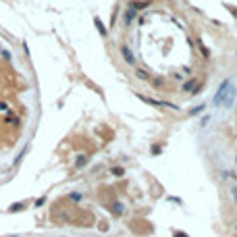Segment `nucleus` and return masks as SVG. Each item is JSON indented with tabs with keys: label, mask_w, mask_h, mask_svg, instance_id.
I'll use <instances>...</instances> for the list:
<instances>
[{
	"label": "nucleus",
	"mask_w": 237,
	"mask_h": 237,
	"mask_svg": "<svg viewBox=\"0 0 237 237\" xmlns=\"http://www.w3.org/2000/svg\"><path fill=\"white\" fill-rule=\"evenodd\" d=\"M112 175H117V177L125 175V168H121V166H115V168H112Z\"/></svg>",
	"instance_id": "obj_7"
},
{
	"label": "nucleus",
	"mask_w": 237,
	"mask_h": 237,
	"mask_svg": "<svg viewBox=\"0 0 237 237\" xmlns=\"http://www.w3.org/2000/svg\"><path fill=\"white\" fill-rule=\"evenodd\" d=\"M121 52H123V56H125V60H127V62H133V54H131V50H129L127 46L121 48Z\"/></svg>",
	"instance_id": "obj_4"
},
{
	"label": "nucleus",
	"mask_w": 237,
	"mask_h": 237,
	"mask_svg": "<svg viewBox=\"0 0 237 237\" xmlns=\"http://www.w3.org/2000/svg\"><path fill=\"white\" fill-rule=\"evenodd\" d=\"M6 123H11L12 127H17V125H19V118L17 117H6Z\"/></svg>",
	"instance_id": "obj_8"
},
{
	"label": "nucleus",
	"mask_w": 237,
	"mask_h": 237,
	"mask_svg": "<svg viewBox=\"0 0 237 237\" xmlns=\"http://www.w3.org/2000/svg\"><path fill=\"white\" fill-rule=\"evenodd\" d=\"M233 98H235V90L229 87L227 94H225V98H223V100H225V106H231V104H233Z\"/></svg>",
	"instance_id": "obj_3"
},
{
	"label": "nucleus",
	"mask_w": 237,
	"mask_h": 237,
	"mask_svg": "<svg viewBox=\"0 0 237 237\" xmlns=\"http://www.w3.org/2000/svg\"><path fill=\"white\" fill-rule=\"evenodd\" d=\"M21 208H23V204H15L11 208V212H17V210H21Z\"/></svg>",
	"instance_id": "obj_14"
},
{
	"label": "nucleus",
	"mask_w": 237,
	"mask_h": 237,
	"mask_svg": "<svg viewBox=\"0 0 237 237\" xmlns=\"http://www.w3.org/2000/svg\"><path fill=\"white\" fill-rule=\"evenodd\" d=\"M137 77H142V79H148V73L143 71V69H137Z\"/></svg>",
	"instance_id": "obj_10"
},
{
	"label": "nucleus",
	"mask_w": 237,
	"mask_h": 237,
	"mask_svg": "<svg viewBox=\"0 0 237 237\" xmlns=\"http://www.w3.org/2000/svg\"><path fill=\"white\" fill-rule=\"evenodd\" d=\"M231 196H233V200H235V204H237V187H233V189H231Z\"/></svg>",
	"instance_id": "obj_15"
},
{
	"label": "nucleus",
	"mask_w": 237,
	"mask_h": 237,
	"mask_svg": "<svg viewBox=\"0 0 237 237\" xmlns=\"http://www.w3.org/2000/svg\"><path fill=\"white\" fill-rule=\"evenodd\" d=\"M160 152H162L160 146H152V154H160Z\"/></svg>",
	"instance_id": "obj_13"
},
{
	"label": "nucleus",
	"mask_w": 237,
	"mask_h": 237,
	"mask_svg": "<svg viewBox=\"0 0 237 237\" xmlns=\"http://www.w3.org/2000/svg\"><path fill=\"white\" fill-rule=\"evenodd\" d=\"M229 87H231V81H229V79L221 83L218 92H216V96H214V104H221V102H223V98H225V94H227V90H229Z\"/></svg>",
	"instance_id": "obj_1"
},
{
	"label": "nucleus",
	"mask_w": 237,
	"mask_h": 237,
	"mask_svg": "<svg viewBox=\"0 0 237 237\" xmlns=\"http://www.w3.org/2000/svg\"><path fill=\"white\" fill-rule=\"evenodd\" d=\"M133 15H135V11H133V9H129V11L125 12V23H127V21H131V19H133Z\"/></svg>",
	"instance_id": "obj_9"
},
{
	"label": "nucleus",
	"mask_w": 237,
	"mask_h": 237,
	"mask_svg": "<svg viewBox=\"0 0 237 237\" xmlns=\"http://www.w3.org/2000/svg\"><path fill=\"white\" fill-rule=\"evenodd\" d=\"M198 87H200L198 79H191V81H187L185 85H183V90H185V92H191V94H198V92H200Z\"/></svg>",
	"instance_id": "obj_2"
},
{
	"label": "nucleus",
	"mask_w": 237,
	"mask_h": 237,
	"mask_svg": "<svg viewBox=\"0 0 237 237\" xmlns=\"http://www.w3.org/2000/svg\"><path fill=\"white\" fill-rule=\"evenodd\" d=\"M200 50H202V56H206V58H208V50H206V46H204L202 42H200Z\"/></svg>",
	"instance_id": "obj_12"
},
{
	"label": "nucleus",
	"mask_w": 237,
	"mask_h": 237,
	"mask_svg": "<svg viewBox=\"0 0 237 237\" xmlns=\"http://www.w3.org/2000/svg\"><path fill=\"white\" fill-rule=\"evenodd\" d=\"M85 162H87V156H79V158H77V162H75V166L79 168V166H83Z\"/></svg>",
	"instance_id": "obj_5"
},
{
	"label": "nucleus",
	"mask_w": 237,
	"mask_h": 237,
	"mask_svg": "<svg viewBox=\"0 0 237 237\" xmlns=\"http://www.w3.org/2000/svg\"><path fill=\"white\" fill-rule=\"evenodd\" d=\"M173 237H189V235L183 233V231H173Z\"/></svg>",
	"instance_id": "obj_11"
},
{
	"label": "nucleus",
	"mask_w": 237,
	"mask_h": 237,
	"mask_svg": "<svg viewBox=\"0 0 237 237\" xmlns=\"http://www.w3.org/2000/svg\"><path fill=\"white\" fill-rule=\"evenodd\" d=\"M202 110H204V106H198V108H193V110H191V115H198V112H202Z\"/></svg>",
	"instance_id": "obj_16"
},
{
	"label": "nucleus",
	"mask_w": 237,
	"mask_h": 237,
	"mask_svg": "<svg viewBox=\"0 0 237 237\" xmlns=\"http://www.w3.org/2000/svg\"><path fill=\"white\" fill-rule=\"evenodd\" d=\"M96 27H98V31H100L102 36L106 34V29H104V25H102V21H100V19H96Z\"/></svg>",
	"instance_id": "obj_6"
}]
</instances>
